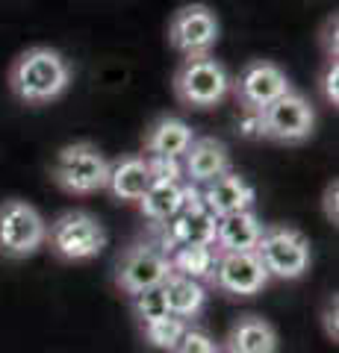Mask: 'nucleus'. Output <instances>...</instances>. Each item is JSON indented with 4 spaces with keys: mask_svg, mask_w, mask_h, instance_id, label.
<instances>
[{
    "mask_svg": "<svg viewBox=\"0 0 339 353\" xmlns=\"http://www.w3.org/2000/svg\"><path fill=\"white\" fill-rule=\"evenodd\" d=\"M336 30H339V21L336 15H331L322 27V50H325V59H339V50H336Z\"/></svg>",
    "mask_w": 339,
    "mask_h": 353,
    "instance_id": "nucleus-27",
    "label": "nucleus"
},
{
    "mask_svg": "<svg viewBox=\"0 0 339 353\" xmlns=\"http://www.w3.org/2000/svg\"><path fill=\"white\" fill-rule=\"evenodd\" d=\"M180 171H183V183L195 185V189H204L206 183L218 180L222 174L233 171V159L231 150L222 139L213 136H195V141L189 145V150L180 157Z\"/></svg>",
    "mask_w": 339,
    "mask_h": 353,
    "instance_id": "nucleus-13",
    "label": "nucleus"
},
{
    "mask_svg": "<svg viewBox=\"0 0 339 353\" xmlns=\"http://www.w3.org/2000/svg\"><path fill=\"white\" fill-rule=\"evenodd\" d=\"M339 180H336V176H333V180L331 183H327L325 185V194H322V212H325V221H327V224H339Z\"/></svg>",
    "mask_w": 339,
    "mask_h": 353,
    "instance_id": "nucleus-26",
    "label": "nucleus"
},
{
    "mask_svg": "<svg viewBox=\"0 0 339 353\" xmlns=\"http://www.w3.org/2000/svg\"><path fill=\"white\" fill-rule=\"evenodd\" d=\"M48 221L32 203L9 197L0 203V259H27L45 248Z\"/></svg>",
    "mask_w": 339,
    "mask_h": 353,
    "instance_id": "nucleus-8",
    "label": "nucleus"
},
{
    "mask_svg": "<svg viewBox=\"0 0 339 353\" xmlns=\"http://www.w3.org/2000/svg\"><path fill=\"white\" fill-rule=\"evenodd\" d=\"M198 194H201V203L210 209L215 218L254 209V201H257L254 185L236 171H227V174L218 176V180L206 183L204 189H198Z\"/></svg>",
    "mask_w": 339,
    "mask_h": 353,
    "instance_id": "nucleus-15",
    "label": "nucleus"
},
{
    "mask_svg": "<svg viewBox=\"0 0 339 353\" xmlns=\"http://www.w3.org/2000/svg\"><path fill=\"white\" fill-rule=\"evenodd\" d=\"M215 215L201 203V194L198 189H189V197H186V203L177 215L171 221H166L159 230V250L168 253L177 250V248H210L215 241Z\"/></svg>",
    "mask_w": 339,
    "mask_h": 353,
    "instance_id": "nucleus-10",
    "label": "nucleus"
},
{
    "mask_svg": "<svg viewBox=\"0 0 339 353\" xmlns=\"http://www.w3.org/2000/svg\"><path fill=\"white\" fill-rule=\"evenodd\" d=\"M289 92H292L289 77L275 59H251L239 68L236 77H231V94L236 97L245 118L257 115L260 109H266L269 103H275L278 97Z\"/></svg>",
    "mask_w": 339,
    "mask_h": 353,
    "instance_id": "nucleus-9",
    "label": "nucleus"
},
{
    "mask_svg": "<svg viewBox=\"0 0 339 353\" xmlns=\"http://www.w3.org/2000/svg\"><path fill=\"white\" fill-rule=\"evenodd\" d=\"M189 189L180 176H154L151 185L145 189V194L139 197V212L145 215L151 224L162 227L166 221H171L174 215L183 209L186 197H189Z\"/></svg>",
    "mask_w": 339,
    "mask_h": 353,
    "instance_id": "nucleus-17",
    "label": "nucleus"
},
{
    "mask_svg": "<svg viewBox=\"0 0 339 353\" xmlns=\"http://www.w3.org/2000/svg\"><path fill=\"white\" fill-rule=\"evenodd\" d=\"M74 83V71L68 59L50 44H32L24 48L9 62L6 85L18 103L30 109H41L62 101Z\"/></svg>",
    "mask_w": 339,
    "mask_h": 353,
    "instance_id": "nucleus-1",
    "label": "nucleus"
},
{
    "mask_svg": "<svg viewBox=\"0 0 339 353\" xmlns=\"http://www.w3.org/2000/svg\"><path fill=\"white\" fill-rule=\"evenodd\" d=\"M159 289H162V294H166L168 312H171L174 318H183V321H189V318L201 315V309H204V303H206V289H204V283L189 280V277H183V274H174V271H171Z\"/></svg>",
    "mask_w": 339,
    "mask_h": 353,
    "instance_id": "nucleus-20",
    "label": "nucleus"
},
{
    "mask_svg": "<svg viewBox=\"0 0 339 353\" xmlns=\"http://www.w3.org/2000/svg\"><path fill=\"white\" fill-rule=\"evenodd\" d=\"M154 180L151 165L142 153H124L115 162H109L106 174V192L122 203H139V197L145 194V189Z\"/></svg>",
    "mask_w": 339,
    "mask_h": 353,
    "instance_id": "nucleus-16",
    "label": "nucleus"
},
{
    "mask_svg": "<svg viewBox=\"0 0 339 353\" xmlns=\"http://www.w3.org/2000/svg\"><path fill=\"white\" fill-rule=\"evenodd\" d=\"M195 141V130L189 127V121H183L180 115H159L154 124L145 130L142 148L145 159H174L180 162V157Z\"/></svg>",
    "mask_w": 339,
    "mask_h": 353,
    "instance_id": "nucleus-14",
    "label": "nucleus"
},
{
    "mask_svg": "<svg viewBox=\"0 0 339 353\" xmlns=\"http://www.w3.org/2000/svg\"><path fill=\"white\" fill-rule=\"evenodd\" d=\"M269 271L254 250L251 253H218L213 283L218 292L233 297H254L269 285Z\"/></svg>",
    "mask_w": 339,
    "mask_h": 353,
    "instance_id": "nucleus-12",
    "label": "nucleus"
},
{
    "mask_svg": "<svg viewBox=\"0 0 339 353\" xmlns=\"http://www.w3.org/2000/svg\"><path fill=\"white\" fill-rule=\"evenodd\" d=\"M319 92L327 106H339V59H325V68L319 77Z\"/></svg>",
    "mask_w": 339,
    "mask_h": 353,
    "instance_id": "nucleus-24",
    "label": "nucleus"
},
{
    "mask_svg": "<svg viewBox=\"0 0 339 353\" xmlns=\"http://www.w3.org/2000/svg\"><path fill=\"white\" fill-rule=\"evenodd\" d=\"M336 294L327 297V303H325V312H322V327H325V336L336 341L339 339V321H336V315H339V306H336Z\"/></svg>",
    "mask_w": 339,
    "mask_h": 353,
    "instance_id": "nucleus-28",
    "label": "nucleus"
},
{
    "mask_svg": "<svg viewBox=\"0 0 339 353\" xmlns=\"http://www.w3.org/2000/svg\"><path fill=\"white\" fill-rule=\"evenodd\" d=\"M171 92L180 106L206 112V109L222 106L231 97V71L213 53L210 57L180 59V65L171 74Z\"/></svg>",
    "mask_w": 339,
    "mask_h": 353,
    "instance_id": "nucleus-2",
    "label": "nucleus"
},
{
    "mask_svg": "<svg viewBox=\"0 0 339 353\" xmlns=\"http://www.w3.org/2000/svg\"><path fill=\"white\" fill-rule=\"evenodd\" d=\"M171 274V262L157 245H133L127 248L115 262V285L124 294H139L145 289H157V285L166 283V277Z\"/></svg>",
    "mask_w": 339,
    "mask_h": 353,
    "instance_id": "nucleus-11",
    "label": "nucleus"
},
{
    "mask_svg": "<svg viewBox=\"0 0 339 353\" xmlns=\"http://www.w3.org/2000/svg\"><path fill=\"white\" fill-rule=\"evenodd\" d=\"M251 130L257 139H266L271 145H287L298 148L304 141L313 139L316 132V109L301 92H292L278 97L275 103H269L266 109H260L257 115L248 118Z\"/></svg>",
    "mask_w": 339,
    "mask_h": 353,
    "instance_id": "nucleus-3",
    "label": "nucleus"
},
{
    "mask_svg": "<svg viewBox=\"0 0 339 353\" xmlns=\"http://www.w3.org/2000/svg\"><path fill=\"white\" fill-rule=\"evenodd\" d=\"M168 262H171V271L174 274H183L189 280H213V271H215V262H218V253L215 248H177L168 253Z\"/></svg>",
    "mask_w": 339,
    "mask_h": 353,
    "instance_id": "nucleus-21",
    "label": "nucleus"
},
{
    "mask_svg": "<svg viewBox=\"0 0 339 353\" xmlns=\"http://www.w3.org/2000/svg\"><path fill=\"white\" fill-rule=\"evenodd\" d=\"M142 330H145V341H148V345L154 347V350L174 353V347L180 345V339L186 336L189 324H186L183 318L166 315V318H159V321H154V324H145Z\"/></svg>",
    "mask_w": 339,
    "mask_h": 353,
    "instance_id": "nucleus-22",
    "label": "nucleus"
},
{
    "mask_svg": "<svg viewBox=\"0 0 339 353\" xmlns=\"http://www.w3.org/2000/svg\"><path fill=\"white\" fill-rule=\"evenodd\" d=\"M106 230L92 212L86 209H71V212H62L53 224L48 227L45 245L50 248V253L62 262H89L97 259L106 248Z\"/></svg>",
    "mask_w": 339,
    "mask_h": 353,
    "instance_id": "nucleus-5",
    "label": "nucleus"
},
{
    "mask_svg": "<svg viewBox=\"0 0 339 353\" xmlns=\"http://www.w3.org/2000/svg\"><path fill=\"white\" fill-rule=\"evenodd\" d=\"M174 353H218L215 341L204 333V330H186V336L180 339V345L174 347Z\"/></svg>",
    "mask_w": 339,
    "mask_h": 353,
    "instance_id": "nucleus-25",
    "label": "nucleus"
},
{
    "mask_svg": "<svg viewBox=\"0 0 339 353\" xmlns=\"http://www.w3.org/2000/svg\"><path fill=\"white\" fill-rule=\"evenodd\" d=\"M130 303H133V315L142 321V327L145 324H154L159 321V318L171 315L168 312V303H166V294H162V289L157 285V289H145L130 297Z\"/></svg>",
    "mask_w": 339,
    "mask_h": 353,
    "instance_id": "nucleus-23",
    "label": "nucleus"
},
{
    "mask_svg": "<svg viewBox=\"0 0 339 353\" xmlns=\"http://www.w3.org/2000/svg\"><path fill=\"white\" fill-rule=\"evenodd\" d=\"M168 48L180 59L189 57H210L222 39V24L213 6L206 3H183L171 12L166 27Z\"/></svg>",
    "mask_w": 339,
    "mask_h": 353,
    "instance_id": "nucleus-6",
    "label": "nucleus"
},
{
    "mask_svg": "<svg viewBox=\"0 0 339 353\" xmlns=\"http://www.w3.org/2000/svg\"><path fill=\"white\" fill-rule=\"evenodd\" d=\"M227 353H278V330L257 315L239 318L227 336Z\"/></svg>",
    "mask_w": 339,
    "mask_h": 353,
    "instance_id": "nucleus-19",
    "label": "nucleus"
},
{
    "mask_svg": "<svg viewBox=\"0 0 339 353\" xmlns=\"http://www.w3.org/2000/svg\"><path fill=\"white\" fill-rule=\"evenodd\" d=\"M257 256L269 277L278 280H301L310 268V239L289 224H271L262 230Z\"/></svg>",
    "mask_w": 339,
    "mask_h": 353,
    "instance_id": "nucleus-7",
    "label": "nucleus"
},
{
    "mask_svg": "<svg viewBox=\"0 0 339 353\" xmlns=\"http://www.w3.org/2000/svg\"><path fill=\"white\" fill-rule=\"evenodd\" d=\"M109 162L104 150L92 141H71L57 150L50 162V180L59 192L71 197H89L106 189Z\"/></svg>",
    "mask_w": 339,
    "mask_h": 353,
    "instance_id": "nucleus-4",
    "label": "nucleus"
},
{
    "mask_svg": "<svg viewBox=\"0 0 339 353\" xmlns=\"http://www.w3.org/2000/svg\"><path fill=\"white\" fill-rule=\"evenodd\" d=\"M262 230H266V224L260 221L254 209L224 215L215 221L213 248H215V253H251V250H257Z\"/></svg>",
    "mask_w": 339,
    "mask_h": 353,
    "instance_id": "nucleus-18",
    "label": "nucleus"
}]
</instances>
